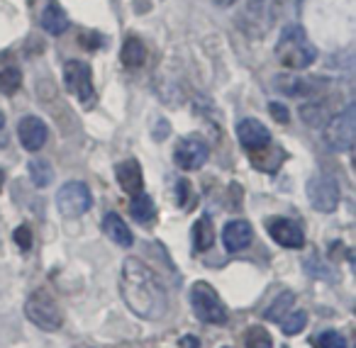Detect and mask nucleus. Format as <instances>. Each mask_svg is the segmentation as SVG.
<instances>
[{
	"label": "nucleus",
	"instance_id": "f257e3e1",
	"mask_svg": "<svg viewBox=\"0 0 356 348\" xmlns=\"http://www.w3.org/2000/svg\"><path fill=\"white\" fill-rule=\"evenodd\" d=\"M120 295L124 304L142 319H161L168 309L166 290L156 273L139 258H127L120 270Z\"/></svg>",
	"mask_w": 356,
	"mask_h": 348
},
{
	"label": "nucleus",
	"instance_id": "f03ea898",
	"mask_svg": "<svg viewBox=\"0 0 356 348\" xmlns=\"http://www.w3.org/2000/svg\"><path fill=\"white\" fill-rule=\"evenodd\" d=\"M276 59L281 61L286 69L302 71L315 64L317 49L312 47V42L307 40L305 30H302L300 25H288V27H283L281 37H278Z\"/></svg>",
	"mask_w": 356,
	"mask_h": 348
},
{
	"label": "nucleus",
	"instance_id": "7ed1b4c3",
	"mask_svg": "<svg viewBox=\"0 0 356 348\" xmlns=\"http://www.w3.org/2000/svg\"><path fill=\"white\" fill-rule=\"evenodd\" d=\"M25 314L35 326L44 329V331H59L61 324H64V314H61L59 304L47 290H35L27 297Z\"/></svg>",
	"mask_w": 356,
	"mask_h": 348
},
{
	"label": "nucleus",
	"instance_id": "20e7f679",
	"mask_svg": "<svg viewBox=\"0 0 356 348\" xmlns=\"http://www.w3.org/2000/svg\"><path fill=\"white\" fill-rule=\"evenodd\" d=\"M354 137H356V108L349 105L339 115L327 119L322 139H325V144L332 151H349L354 147Z\"/></svg>",
	"mask_w": 356,
	"mask_h": 348
},
{
	"label": "nucleus",
	"instance_id": "39448f33",
	"mask_svg": "<svg viewBox=\"0 0 356 348\" xmlns=\"http://www.w3.org/2000/svg\"><path fill=\"white\" fill-rule=\"evenodd\" d=\"M191 304L200 322L205 324H225L227 322V309H225L220 295L210 283H195L191 288Z\"/></svg>",
	"mask_w": 356,
	"mask_h": 348
},
{
	"label": "nucleus",
	"instance_id": "423d86ee",
	"mask_svg": "<svg viewBox=\"0 0 356 348\" xmlns=\"http://www.w3.org/2000/svg\"><path fill=\"white\" fill-rule=\"evenodd\" d=\"M93 205V195H90V188L81 181H69L59 188L56 192V207L64 217H81L90 210Z\"/></svg>",
	"mask_w": 356,
	"mask_h": 348
},
{
	"label": "nucleus",
	"instance_id": "0eeeda50",
	"mask_svg": "<svg viewBox=\"0 0 356 348\" xmlns=\"http://www.w3.org/2000/svg\"><path fill=\"white\" fill-rule=\"evenodd\" d=\"M307 200L315 210L334 212L337 205H339V183L327 173L310 178L307 181Z\"/></svg>",
	"mask_w": 356,
	"mask_h": 348
},
{
	"label": "nucleus",
	"instance_id": "6e6552de",
	"mask_svg": "<svg viewBox=\"0 0 356 348\" xmlns=\"http://www.w3.org/2000/svg\"><path fill=\"white\" fill-rule=\"evenodd\" d=\"M64 83L69 93H74L81 100V105H90L95 98L93 78H90V69L83 61H66L64 64Z\"/></svg>",
	"mask_w": 356,
	"mask_h": 348
},
{
	"label": "nucleus",
	"instance_id": "1a4fd4ad",
	"mask_svg": "<svg viewBox=\"0 0 356 348\" xmlns=\"http://www.w3.org/2000/svg\"><path fill=\"white\" fill-rule=\"evenodd\" d=\"M208 156H210V147L200 137H195V134L181 139L176 151H173V161H176L178 168H184V171H198V168H203Z\"/></svg>",
	"mask_w": 356,
	"mask_h": 348
},
{
	"label": "nucleus",
	"instance_id": "9d476101",
	"mask_svg": "<svg viewBox=\"0 0 356 348\" xmlns=\"http://www.w3.org/2000/svg\"><path fill=\"white\" fill-rule=\"evenodd\" d=\"M237 139L247 151H261V149H266L268 144H271L268 129L264 127L259 119H252V117L242 119V122L237 124Z\"/></svg>",
	"mask_w": 356,
	"mask_h": 348
},
{
	"label": "nucleus",
	"instance_id": "9b49d317",
	"mask_svg": "<svg viewBox=\"0 0 356 348\" xmlns=\"http://www.w3.org/2000/svg\"><path fill=\"white\" fill-rule=\"evenodd\" d=\"M17 137H20V144L27 149V151H40L47 144V137H49V129L35 115H27V117L20 119L17 124Z\"/></svg>",
	"mask_w": 356,
	"mask_h": 348
},
{
	"label": "nucleus",
	"instance_id": "f8f14e48",
	"mask_svg": "<svg viewBox=\"0 0 356 348\" xmlns=\"http://www.w3.org/2000/svg\"><path fill=\"white\" fill-rule=\"evenodd\" d=\"M268 234L276 244L286 246V249H302L305 244V234H302L300 224L293 219H271L268 222Z\"/></svg>",
	"mask_w": 356,
	"mask_h": 348
},
{
	"label": "nucleus",
	"instance_id": "ddd939ff",
	"mask_svg": "<svg viewBox=\"0 0 356 348\" xmlns=\"http://www.w3.org/2000/svg\"><path fill=\"white\" fill-rule=\"evenodd\" d=\"M252 239H254V229H252V224H249V222L232 219V222H227V224H225L222 244H225V249H227L229 254H237V251L247 249V246L252 244Z\"/></svg>",
	"mask_w": 356,
	"mask_h": 348
},
{
	"label": "nucleus",
	"instance_id": "4468645a",
	"mask_svg": "<svg viewBox=\"0 0 356 348\" xmlns=\"http://www.w3.org/2000/svg\"><path fill=\"white\" fill-rule=\"evenodd\" d=\"M115 173H118V183L120 188H122L127 195H137V192L144 190V176H142V166H139L134 158H129V161H122L118 168H115Z\"/></svg>",
	"mask_w": 356,
	"mask_h": 348
},
{
	"label": "nucleus",
	"instance_id": "2eb2a0df",
	"mask_svg": "<svg viewBox=\"0 0 356 348\" xmlns=\"http://www.w3.org/2000/svg\"><path fill=\"white\" fill-rule=\"evenodd\" d=\"M42 27H44L49 35H61V32H66V27H69V17H66L64 8H61L56 0H49L44 6V10H42Z\"/></svg>",
	"mask_w": 356,
	"mask_h": 348
},
{
	"label": "nucleus",
	"instance_id": "dca6fc26",
	"mask_svg": "<svg viewBox=\"0 0 356 348\" xmlns=\"http://www.w3.org/2000/svg\"><path fill=\"white\" fill-rule=\"evenodd\" d=\"M103 231L115 241V244L132 246V231H129L127 222H124L120 215H115V212H108V215L103 217Z\"/></svg>",
	"mask_w": 356,
	"mask_h": 348
},
{
	"label": "nucleus",
	"instance_id": "f3484780",
	"mask_svg": "<svg viewBox=\"0 0 356 348\" xmlns=\"http://www.w3.org/2000/svg\"><path fill=\"white\" fill-rule=\"evenodd\" d=\"M276 88L281 93L291 95V98H302V95L315 93V83L310 78H300V76H276Z\"/></svg>",
	"mask_w": 356,
	"mask_h": 348
},
{
	"label": "nucleus",
	"instance_id": "a211bd4d",
	"mask_svg": "<svg viewBox=\"0 0 356 348\" xmlns=\"http://www.w3.org/2000/svg\"><path fill=\"white\" fill-rule=\"evenodd\" d=\"M120 59H122V64L129 66V69H137V66H142L144 59H147V49H144L142 40H137V37H129V40H124L122 51H120Z\"/></svg>",
	"mask_w": 356,
	"mask_h": 348
},
{
	"label": "nucleus",
	"instance_id": "6ab92c4d",
	"mask_svg": "<svg viewBox=\"0 0 356 348\" xmlns=\"http://www.w3.org/2000/svg\"><path fill=\"white\" fill-rule=\"evenodd\" d=\"M193 244L198 251H208L215 244V226L210 217H200L193 224Z\"/></svg>",
	"mask_w": 356,
	"mask_h": 348
},
{
	"label": "nucleus",
	"instance_id": "aec40b11",
	"mask_svg": "<svg viewBox=\"0 0 356 348\" xmlns=\"http://www.w3.org/2000/svg\"><path fill=\"white\" fill-rule=\"evenodd\" d=\"M129 215H132L137 222H142V224L152 222L154 215H156L154 200L149 195H144V192H137V195H134V200H132V205H129Z\"/></svg>",
	"mask_w": 356,
	"mask_h": 348
},
{
	"label": "nucleus",
	"instance_id": "412c9836",
	"mask_svg": "<svg viewBox=\"0 0 356 348\" xmlns=\"http://www.w3.org/2000/svg\"><path fill=\"white\" fill-rule=\"evenodd\" d=\"M27 171H30V181L35 183L37 188H47L54 181V168H51V163L44 161V158H32Z\"/></svg>",
	"mask_w": 356,
	"mask_h": 348
},
{
	"label": "nucleus",
	"instance_id": "4be33fe9",
	"mask_svg": "<svg viewBox=\"0 0 356 348\" xmlns=\"http://www.w3.org/2000/svg\"><path fill=\"white\" fill-rule=\"evenodd\" d=\"M281 326L286 336H296V333H300L302 329L307 326V312L305 309H291V312L281 319Z\"/></svg>",
	"mask_w": 356,
	"mask_h": 348
},
{
	"label": "nucleus",
	"instance_id": "5701e85b",
	"mask_svg": "<svg viewBox=\"0 0 356 348\" xmlns=\"http://www.w3.org/2000/svg\"><path fill=\"white\" fill-rule=\"evenodd\" d=\"M300 117L305 124H310V127H325L327 124V108L325 105H317V103H307L300 108Z\"/></svg>",
	"mask_w": 356,
	"mask_h": 348
},
{
	"label": "nucleus",
	"instance_id": "b1692460",
	"mask_svg": "<svg viewBox=\"0 0 356 348\" xmlns=\"http://www.w3.org/2000/svg\"><path fill=\"white\" fill-rule=\"evenodd\" d=\"M22 85V74L17 66H8V69L0 71V93L13 95Z\"/></svg>",
	"mask_w": 356,
	"mask_h": 348
},
{
	"label": "nucleus",
	"instance_id": "393cba45",
	"mask_svg": "<svg viewBox=\"0 0 356 348\" xmlns=\"http://www.w3.org/2000/svg\"><path fill=\"white\" fill-rule=\"evenodd\" d=\"M293 302H296L293 292H283L281 297H278L276 302H273L271 307L266 309V317L271 319V322H281V319L286 317V314L293 309Z\"/></svg>",
	"mask_w": 356,
	"mask_h": 348
},
{
	"label": "nucleus",
	"instance_id": "a878e982",
	"mask_svg": "<svg viewBox=\"0 0 356 348\" xmlns=\"http://www.w3.org/2000/svg\"><path fill=\"white\" fill-rule=\"evenodd\" d=\"M244 343H247V348H273L271 336H268V331L264 326H252V329H249Z\"/></svg>",
	"mask_w": 356,
	"mask_h": 348
},
{
	"label": "nucleus",
	"instance_id": "bb28decb",
	"mask_svg": "<svg viewBox=\"0 0 356 348\" xmlns=\"http://www.w3.org/2000/svg\"><path fill=\"white\" fill-rule=\"evenodd\" d=\"M315 348H346V338L339 331H322L312 338Z\"/></svg>",
	"mask_w": 356,
	"mask_h": 348
},
{
	"label": "nucleus",
	"instance_id": "cd10ccee",
	"mask_svg": "<svg viewBox=\"0 0 356 348\" xmlns=\"http://www.w3.org/2000/svg\"><path fill=\"white\" fill-rule=\"evenodd\" d=\"M268 113H271L273 119H278L281 124H286L288 119H291V117H288V108L283 103H271V105H268Z\"/></svg>",
	"mask_w": 356,
	"mask_h": 348
},
{
	"label": "nucleus",
	"instance_id": "c85d7f7f",
	"mask_svg": "<svg viewBox=\"0 0 356 348\" xmlns=\"http://www.w3.org/2000/svg\"><path fill=\"white\" fill-rule=\"evenodd\" d=\"M15 241H17V246H20V249H30V246H32V231L27 229V226H17Z\"/></svg>",
	"mask_w": 356,
	"mask_h": 348
},
{
	"label": "nucleus",
	"instance_id": "c756f323",
	"mask_svg": "<svg viewBox=\"0 0 356 348\" xmlns=\"http://www.w3.org/2000/svg\"><path fill=\"white\" fill-rule=\"evenodd\" d=\"M218 6H232V3H237V0H215Z\"/></svg>",
	"mask_w": 356,
	"mask_h": 348
},
{
	"label": "nucleus",
	"instance_id": "7c9ffc66",
	"mask_svg": "<svg viewBox=\"0 0 356 348\" xmlns=\"http://www.w3.org/2000/svg\"><path fill=\"white\" fill-rule=\"evenodd\" d=\"M3 183H6V173H3V168H0V188H3Z\"/></svg>",
	"mask_w": 356,
	"mask_h": 348
},
{
	"label": "nucleus",
	"instance_id": "2f4dec72",
	"mask_svg": "<svg viewBox=\"0 0 356 348\" xmlns=\"http://www.w3.org/2000/svg\"><path fill=\"white\" fill-rule=\"evenodd\" d=\"M3 124H6V115L0 113V129H3Z\"/></svg>",
	"mask_w": 356,
	"mask_h": 348
}]
</instances>
